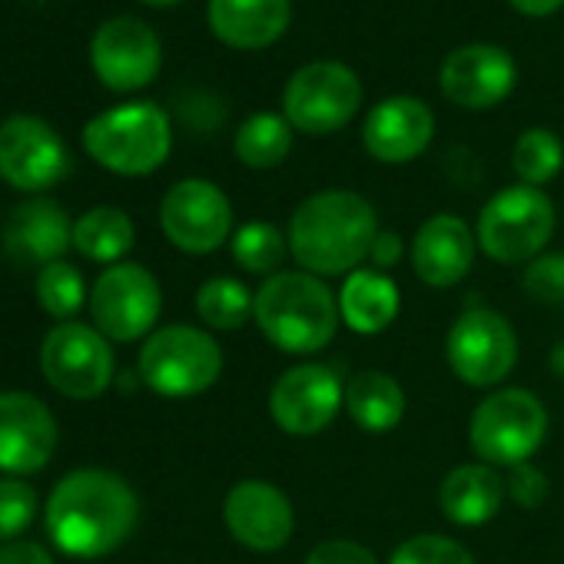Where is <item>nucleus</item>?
Wrapping results in <instances>:
<instances>
[{
    "mask_svg": "<svg viewBox=\"0 0 564 564\" xmlns=\"http://www.w3.org/2000/svg\"><path fill=\"white\" fill-rule=\"evenodd\" d=\"M293 150V127L279 113H252L236 133V156L249 170H272Z\"/></svg>",
    "mask_w": 564,
    "mask_h": 564,
    "instance_id": "obj_27",
    "label": "nucleus"
},
{
    "mask_svg": "<svg viewBox=\"0 0 564 564\" xmlns=\"http://www.w3.org/2000/svg\"><path fill=\"white\" fill-rule=\"evenodd\" d=\"M84 147L110 173L147 176L160 170L170 156V117L156 104L113 107L84 127Z\"/></svg>",
    "mask_w": 564,
    "mask_h": 564,
    "instance_id": "obj_4",
    "label": "nucleus"
},
{
    "mask_svg": "<svg viewBox=\"0 0 564 564\" xmlns=\"http://www.w3.org/2000/svg\"><path fill=\"white\" fill-rule=\"evenodd\" d=\"M432 133H435V120L422 100L389 97L369 113L362 140L379 163H409L425 153Z\"/></svg>",
    "mask_w": 564,
    "mask_h": 564,
    "instance_id": "obj_21",
    "label": "nucleus"
},
{
    "mask_svg": "<svg viewBox=\"0 0 564 564\" xmlns=\"http://www.w3.org/2000/svg\"><path fill=\"white\" fill-rule=\"evenodd\" d=\"M547 366H551V376H557L561 382H564V339L551 349V356H547Z\"/></svg>",
    "mask_w": 564,
    "mask_h": 564,
    "instance_id": "obj_40",
    "label": "nucleus"
},
{
    "mask_svg": "<svg viewBox=\"0 0 564 564\" xmlns=\"http://www.w3.org/2000/svg\"><path fill=\"white\" fill-rule=\"evenodd\" d=\"M160 310H163L160 282L140 262L107 265L90 290L94 326L110 343H137L156 333Z\"/></svg>",
    "mask_w": 564,
    "mask_h": 564,
    "instance_id": "obj_10",
    "label": "nucleus"
},
{
    "mask_svg": "<svg viewBox=\"0 0 564 564\" xmlns=\"http://www.w3.org/2000/svg\"><path fill=\"white\" fill-rule=\"evenodd\" d=\"M303 564H379V557L359 544V541H349V538H329V541H319Z\"/></svg>",
    "mask_w": 564,
    "mask_h": 564,
    "instance_id": "obj_36",
    "label": "nucleus"
},
{
    "mask_svg": "<svg viewBox=\"0 0 564 564\" xmlns=\"http://www.w3.org/2000/svg\"><path fill=\"white\" fill-rule=\"evenodd\" d=\"M389 564H475L471 551L445 534H415L409 541H402Z\"/></svg>",
    "mask_w": 564,
    "mask_h": 564,
    "instance_id": "obj_33",
    "label": "nucleus"
},
{
    "mask_svg": "<svg viewBox=\"0 0 564 564\" xmlns=\"http://www.w3.org/2000/svg\"><path fill=\"white\" fill-rule=\"evenodd\" d=\"M57 448V419L31 392H0V471L21 478L41 471Z\"/></svg>",
    "mask_w": 564,
    "mask_h": 564,
    "instance_id": "obj_17",
    "label": "nucleus"
},
{
    "mask_svg": "<svg viewBox=\"0 0 564 564\" xmlns=\"http://www.w3.org/2000/svg\"><path fill=\"white\" fill-rule=\"evenodd\" d=\"M74 170L61 133L41 117H8L0 123V180L24 193H44Z\"/></svg>",
    "mask_w": 564,
    "mask_h": 564,
    "instance_id": "obj_12",
    "label": "nucleus"
},
{
    "mask_svg": "<svg viewBox=\"0 0 564 564\" xmlns=\"http://www.w3.org/2000/svg\"><path fill=\"white\" fill-rule=\"evenodd\" d=\"M140 521V498L130 481L107 468L64 475L44 508V524L57 551L94 561L113 554Z\"/></svg>",
    "mask_w": 564,
    "mask_h": 564,
    "instance_id": "obj_1",
    "label": "nucleus"
},
{
    "mask_svg": "<svg viewBox=\"0 0 564 564\" xmlns=\"http://www.w3.org/2000/svg\"><path fill=\"white\" fill-rule=\"evenodd\" d=\"M346 402L343 379L323 362H303L282 372L269 389V415L279 432L313 438L326 432Z\"/></svg>",
    "mask_w": 564,
    "mask_h": 564,
    "instance_id": "obj_13",
    "label": "nucleus"
},
{
    "mask_svg": "<svg viewBox=\"0 0 564 564\" xmlns=\"http://www.w3.org/2000/svg\"><path fill=\"white\" fill-rule=\"evenodd\" d=\"M521 286L534 303L561 306L564 303V252H541L521 272Z\"/></svg>",
    "mask_w": 564,
    "mask_h": 564,
    "instance_id": "obj_34",
    "label": "nucleus"
},
{
    "mask_svg": "<svg viewBox=\"0 0 564 564\" xmlns=\"http://www.w3.org/2000/svg\"><path fill=\"white\" fill-rule=\"evenodd\" d=\"M290 252L313 275L362 269L379 236L376 206L352 189H323L303 199L290 219Z\"/></svg>",
    "mask_w": 564,
    "mask_h": 564,
    "instance_id": "obj_2",
    "label": "nucleus"
},
{
    "mask_svg": "<svg viewBox=\"0 0 564 564\" xmlns=\"http://www.w3.org/2000/svg\"><path fill=\"white\" fill-rule=\"evenodd\" d=\"M547 435V409L528 389L505 386L485 395L468 422V442L478 462L514 468L531 462Z\"/></svg>",
    "mask_w": 564,
    "mask_h": 564,
    "instance_id": "obj_5",
    "label": "nucleus"
},
{
    "mask_svg": "<svg viewBox=\"0 0 564 564\" xmlns=\"http://www.w3.org/2000/svg\"><path fill=\"white\" fill-rule=\"evenodd\" d=\"M143 4H150V8H173V4H180V0H143Z\"/></svg>",
    "mask_w": 564,
    "mask_h": 564,
    "instance_id": "obj_41",
    "label": "nucleus"
},
{
    "mask_svg": "<svg viewBox=\"0 0 564 564\" xmlns=\"http://www.w3.org/2000/svg\"><path fill=\"white\" fill-rule=\"evenodd\" d=\"M37 508H41L37 491L28 481L11 475L0 478V544L18 541L34 524Z\"/></svg>",
    "mask_w": 564,
    "mask_h": 564,
    "instance_id": "obj_32",
    "label": "nucleus"
},
{
    "mask_svg": "<svg viewBox=\"0 0 564 564\" xmlns=\"http://www.w3.org/2000/svg\"><path fill=\"white\" fill-rule=\"evenodd\" d=\"M74 246V223L61 203L47 196H34L18 203L4 223V252L11 262L44 269L61 262V256Z\"/></svg>",
    "mask_w": 564,
    "mask_h": 564,
    "instance_id": "obj_20",
    "label": "nucleus"
},
{
    "mask_svg": "<svg viewBox=\"0 0 564 564\" xmlns=\"http://www.w3.org/2000/svg\"><path fill=\"white\" fill-rule=\"evenodd\" d=\"M223 521L232 541L269 554L286 547L296 531V508L290 495L265 478H242L223 501Z\"/></svg>",
    "mask_w": 564,
    "mask_h": 564,
    "instance_id": "obj_15",
    "label": "nucleus"
},
{
    "mask_svg": "<svg viewBox=\"0 0 564 564\" xmlns=\"http://www.w3.org/2000/svg\"><path fill=\"white\" fill-rule=\"evenodd\" d=\"M160 37L137 18H113L90 41V64L100 84L120 94L147 87L160 74Z\"/></svg>",
    "mask_w": 564,
    "mask_h": 564,
    "instance_id": "obj_16",
    "label": "nucleus"
},
{
    "mask_svg": "<svg viewBox=\"0 0 564 564\" xmlns=\"http://www.w3.org/2000/svg\"><path fill=\"white\" fill-rule=\"evenodd\" d=\"M399 310H402V296L389 272L356 269L346 275L339 290V316L356 336L386 333L395 323Z\"/></svg>",
    "mask_w": 564,
    "mask_h": 564,
    "instance_id": "obj_24",
    "label": "nucleus"
},
{
    "mask_svg": "<svg viewBox=\"0 0 564 564\" xmlns=\"http://www.w3.org/2000/svg\"><path fill=\"white\" fill-rule=\"evenodd\" d=\"M362 104L359 77L336 61H316L296 70L282 94V110L293 130L326 137L343 130Z\"/></svg>",
    "mask_w": 564,
    "mask_h": 564,
    "instance_id": "obj_11",
    "label": "nucleus"
},
{
    "mask_svg": "<svg viewBox=\"0 0 564 564\" xmlns=\"http://www.w3.org/2000/svg\"><path fill=\"white\" fill-rule=\"evenodd\" d=\"M223 349L196 326H163L140 349V379L163 399H193L219 382Z\"/></svg>",
    "mask_w": 564,
    "mask_h": 564,
    "instance_id": "obj_6",
    "label": "nucleus"
},
{
    "mask_svg": "<svg viewBox=\"0 0 564 564\" xmlns=\"http://www.w3.org/2000/svg\"><path fill=\"white\" fill-rule=\"evenodd\" d=\"M505 485H508V498H511L518 508H524V511L541 508L544 498H547V475H544L538 465H531V462L508 468Z\"/></svg>",
    "mask_w": 564,
    "mask_h": 564,
    "instance_id": "obj_35",
    "label": "nucleus"
},
{
    "mask_svg": "<svg viewBox=\"0 0 564 564\" xmlns=\"http://www.w3.org/2000/svg\"><path fill=\"white\" fill-rule=\"evenodd\" d=\"M137 242V226L133 219L117 209V206H97L87 209L74 223V249L90 259V262H107L117 265Z\"/></svg>",
    "mask_w": 564,
    "mask_h": 564,
    "instance_id": "obj_26",
    "label": "nucleus"
},
{
    "mask_svg": "<svg viewBox=\"0 0 564 564\" xmlns=\"http://www.w3.org/2000/svg\"><path fill=\"white\" fill-rule=\"evenodd\" d=\"M252 323L286 356L323 352L343 323L339 296L306 269H282L256 290Z\"/></svg>",
    "mask_w": 564,
    "mask_h": 564,
    "instance_id": "obj_3",
    "label": "nucleus"
},
{
    "mask_svg": "<svg viewBox=\"0 0 564 564\" xmlns=\"http://www.w3.org/2000/svg\"><path fill=\"white\" fill-rule=\"evenodd\" d=\"M343 409L362 432L386 435L405 419V389L389 372L366 369L346 382Z\"/></svg>",
    "mask_w": 564,
    "mask_h": 564,
    "instance_id": "obj_25",
    "label": "nucleus"
},
{
    "mask_svg": "<svg viewBox=\"0 0 564 564\" xmlns=\"http://www.w3.org/2000/svg\"><path fill=\"white\" fill-rule=\"evenodd\" d=\"M252 303L256 293H249L232 275H213L196 290V316L216 333H232L246 326L252 319Z\"/></svg>",
    "mask_w": 564,
    "mask_h": 564,
    "instance_id": "obj_28",
    "label": "nucleus"
},
{
    "mask_svg": "<svg viewBox=\"0 0 564 564\" xmlns=\"http://www.w3.org/2000/svg\"><path fill=\"white\" fill-rule=\"evenodd\" d=\"M163 236L189 256H209L232 239V206L209 180H180L160 203Z\"/></svg>",
    "mask_w": 564,
    "mask_h": 564,
    "instance_id": "obj_14",
    "label": "nucleus"
},
{
    "mask_svg": "<svg viewBox=\"0 0 564 564\" xmlns=\"http://www.w3.org/2000/svg\"><path fill=\"white\" fill-rule=\"evenodd\" d=\"M445 359L465 386L498 389L518 362L514 326L498 310L471 306L452 323L445 336Z\"/></svg>",
    "mask_w": 564,
    "mask_h": 564,
    "instance_id": "obj_8",
    "label": "nucleus"
},
{
    "mask_svg": "<svg viewBox=\"0 0 564 564\" xmlns=\"http://www.w3.org/2000/svg\"><path fill=\"white\" fill-rule=\"evenodd\" d=\"M0 564H54V557L41 541L18 538V541L0 544Z\"/></svg>",
    "mask_w": 564,
    "mask_h": 564,
    "instance_id": "obj_37",
    "label": "nucleus"
},
{
    "mask_svg": "<svg viewBox=\"0 0 564 564\" xmlns=\"http://www.w3.org/2000/svg\"><path fill=\"white\" fill-rule=\"evenodd\" d=\"M514 61L495 44H468L442 64V94L465 110H488L514 90Z\"/></svg>",
    "mask_w": 564,
    "mask_h": 564,
    "instance_id": "obj_19",
    "label": "nucleus"
},
{
    "mask_svg": "<svg viewBox=\"0 0 564 564\" xmlns=\"http://www.w3.org/2000/svg\"><path fill=\"white\" fill-rule=\"evenodd\" d=\"M402 256H405L402 236L392 232V229H379V236H376V242H372V252H369L372 269L389 272V269H395V265L402 262Z\"/></svg>",
    "mask_w": 564,
    "mask_h": 564,
    "instance_id": "obj_38",
    "label": "nucleus"
},
{
    "mask_svg": "<svg viewBox=\"0 0 564 564\" xmlns=\"http://www.w3.org/2000/svg\"><path fill=\"white\" fill-rule=\"evenodd\" d=\"M209 28L236 51L269 47L290 28V0H209Z\"/></svg>",
    "mask_w": 564,
    "mask_h": 564,
    "instance_id": "obj_23",
    "label": "nucleus"
},
{
    "mask_svg": "<svg viewBox=\"0 0 564 564\" xmlns=\"http://www.w3.org/2000/svg\"><path fill=\"white\" fill-rule=\"evenodd\" d=\"M511 166L521 176L524 186H544L557 176V170L564 166V147L551 130H524L514 143L511 153Z\"/></svg>",
    "mask_w": 564,
    "mask_h": 564,
    "instance_id": "obj_31",
    "label": "nucleus"
},
{
    "mask_svg": "<svg viewBox=\"0 0 564 564\" xmlns=\"http://www.w3.org/2000/svg\"><path fill=\"white\" fill-rule=\"evenodd\" d=\"M236 265H242L252 275H275L282 272V262L290 256V236H282L272 223H246L229 239Z\"/></svg>",
    "mask_w": 564,
    "mask_h": 564,
    "instance_id": "obj_29",
    "label": "nucleus"
},
{
    "mask_svg": "<svg viewBox=\"0 0 564 564\" xmlns=\"http://www.w3.org/2000/svg\"><path fill=\"white\" fill-rule=\"evenodd\" d=\"M561 4H564V0H511V8H518V11L528 14V18H547V14H554Z\"/></svg>",
    "mask_w": 564,
    "mask_h": 564,
    "instance_id": "obj_39",
    "label": "nucleus"
},
{
    "mask_svg": "<svg viewBox=\"0 0 564 564\" xmlns=\"http://www.w3.org/2000/svg\"><path fill=\"white\" fill-rule=\"evenodd\" d=\"M505 498H508V485L501 471L485 462L455 465L438 488L442 514L458 528H478L491 521L501 511Z\"/></svg>",
    "mask_w": 564,
    "mask_h": 564,
    "instance_id": "obj_22",
    "label": "nucleus"
},
{
    "mask_svg": "<svg viewBox=\"0 0 564 564\" xmlns=\"http://www.w3.org/2000/svg\"><path fill=\"white\" fill-rule=\"evenodd\" d=\"M475 252H478L475 229L452 213H438L419 226L412 249H409V259H412V269L425 286L452 290L471 272Z\"/></svg>",
    "mask_w": 564,
    "mask_h": 564,
    "instance_id": "obj_18",
    "label": "nucleus"
},
{
    "mask_svg": "<svg viewBox=\"0 0 564 564\" xmlns=\"http://www.w3.org/2000/svg\"><path fill=\"white\" fill-rule=\"evenodd\" d=\"M41 372L61 395L90 402L110 389L117 359L97 326L57 323L41 343Z\"/></svg>",
    "mask_w": 564,
    "mask_h": 564,
    "instance_id": "obj_9",
    "label": "nucleus"
},
{
    "mask_svg": "<svg viewBox=\"0 0 564 564\" xmlns=\"http://www.w3.org/2000/svg\"><path fill=\"white\" fill-rule=\"evenodd\" d=\"M554 236V203L538 186H505L495 193L475 223V239L495 262H531Z\"/></svg>",
    "mask_w": 564,
    "mask_h": 564,
    "instance_id": "obj_7",
    "label": "nucleus"
},
{
    "mask_svg": "<svg viewBox=\"0 0 564 564\" xmlns=\"http://www.w3.org/2000/svg\"><path fill=\"white\" fill-rule=\"evenodd\" d=\"M34 293H37L41 310L61 323H70L84 310V303H90V293H87V282H84L80 269L64 262V259L51 262L37 272Z\"/></svg>",
    "mask_w": 564,
    "mask_h": 564,
    "instance_id": "obj_30",
    "label": "nucleus"
}]
</instances>
